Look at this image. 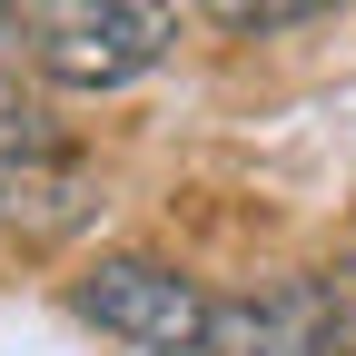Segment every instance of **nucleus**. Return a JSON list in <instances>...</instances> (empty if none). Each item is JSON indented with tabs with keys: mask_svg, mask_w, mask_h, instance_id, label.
I'll return each mask as SVG.
<instances>
[{
	"mask_svg": "<svg viewBox=\"0 0 356 356\" xmlns=\"http://www.w3.org/2000/svg\"><path fill=\"white\" fill-rule=\"evenodd\" d=\"M178 0H30V50L40 79L60 89H119L168 60Z\"/></svg>",
	"mask_w": 356,
	"mask_h": 356,
	"instance_id": "nucleus-1",
	"label": "nucleus"
},
{
	"mask_svg": "<svg viewBox=\"0 0 356 356\" xmlns=\"http://www.w3.org/2000/svg\"><path fill=\"white\" fill-rule=\"evenodd\" d=\"M89 218H99V178H89V159H79L30 99H10V109H0V228L50 248V238L89 228Z\"/></svg>",
	"mask_w": 356,
	"mask_h": 356,
	"instance_id": "nucleus-2",
	"label": "nucleus"
},
{
	"mask_svg": "<svg viewBox=\"0 0 356 356\" xmlns=\"http://www.w3.org/2000/svg\"><path fill=\"white\" fill-rule=\"evenodd\" d=\"M79 317H99L109 337L149 346V356H198V327H208V297L159 257H109L99 277H79Z\"/></svg>",
	"mask_w": 356,
	"mask_h": 356,
	"instance_id": "nucleus-3",
	"label": "nucleus"
},
{
	"mask_svg": "<svg viewBox=\"0 0 356 356\" xmlns=\"http://www.w3.org/2000/svg\"><path fill=\"white\" fill-rule=\"evenodd\" d=\"M198 356H337L327 287L317 277H267L248 297H208Z\"/></svg>",
	"mask_w": 356,
	"mask_h": 356,
	"instance_id": "nucleus-4",
	"label": "nucleus"
},
{
	"mask_svg": "<svg viewBox=\"0 0 356 356\" xmlns=\"http://www.w3.org/2000/svg\"><path fill=\"white\" fill-rule=\"evenodd\" d=\"M198 10H208L218 30H287V20H317V10H337V0H198Z\"/></svg>",
	"mask_w": 356,
	"mask_h": 356,
	"instance_id": "nucleus-5",
	"label": "nucleus"
},
{
	"mask_svg": "<svg viewBox=\"0 0 356 356\" xmlns=\"http://www.w3.org/2000/svg\"><path fill=\"white\" fill-rule=\"evenodd\" d=\"M30 70H40V50H30V10H20V0H0V109L20 99Z\"/></svg>",
	"mask_w": 356,
	"mask_h": 356,
	"instance_id": "nucleus-6",
	"label": "nucleus"
},
{
	"mask_svg": "<svg viewBox=\"0 0 356 356\" xmlns=\"http://www.w3.org/2000/svg\"><path fill=\"white\" fill-rule=\"evenodd\" d=\"M317 287H327V327H337V346L356 356V248H346V257L327 267V277H317Z\"/></svg>",
	"mask_w": 356,
	"mask_h": 356,
	"instance_id": "nucleus-7",
	"label": "nucleus"
}]
</instances>
